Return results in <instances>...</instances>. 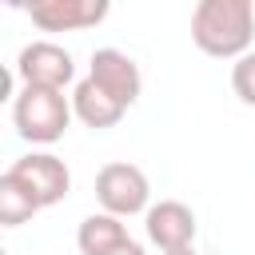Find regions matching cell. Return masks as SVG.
<instances>
[{"label":"cell","mask_w":255,"mask_h":255,"mask_svg":"<svg viewBox=\"0 0 255 255\" xmlns=\"http://www.w3.org/2000/svg\"><path fill=\"white\" fill-rule=\"evenodd\" d=\"M255 40V0H195L191 44L211 60H239Z\"/></svg>","instance_id":"1"},{"label":"cell","mask_w":255,"mask_h":255,"mask_svg":"<svg viewBox=\"0 0 255 255\" xmlns=\"http://www.w3.org/2000/svg\"><path fill=\"white\" fill-rule=\"evenodd\" d=\"M72 96H64V88H40V84H24L20 96L12 100V124L16 135L28 143H56L64 139L68 124H72Z\"/></svg>","instance_id":"2"},{"label":"cell","mask_w":255,"mask_h":255,"mask_svg":"<svg viewBox=\"0 0 255 255\" xmlns=\"http://www.w3.org/2000/svg\"><path fill=\"white\" fill-rule=\"evenodd\" d=\"M96 199L104 211L128 219V215H139L151 207V183H147L143 167L116 159V163H104L96 171Z\"/></svg>","instance_id":"3"},{"label":"cell","mask_w":255,"mask_h":255,"mask_svg":"<svg viewBox=\"0 0 255 255\" xmlns=\"http://www.w3.org/2000/svg\"><path fill=\"white\" fill-rule=\"evenodd\" d=\"M16 76L20 84H40V88H68L76 80V60L64 44L56 40H32L16 56Z\"/></svg>","instance_id":"4"},{"label":"cell","mask_w":255,"mask_h":255,"mask_svg":"<svg viewBox=\"0 0 255 255\" xmlns=\"http://www.w3.org/2000/svg\"><path fill=\"white\" fill-rule=\"evenodd\" d=\"M8 171L36 195L40 207H52V203H60V199L72 191V171H68V163H64L60 155H52V151H28V155L12 159Z\"/></svg>","instance_id":"5"},{"label":"cell","mask_w":255,"mask_h":255,"mask_svg":"<svg viewBox=\"0 0 255 255\" xmlns=\"http://www.w3.org/2000/svg\"><path fill=\"white\" fill-rule=\"evenodd\" d=\"M112 0H32L28 16L40 32H84L104 24Z\"/></svg>","instance_id":"6"},{"label":"cell","mask_w":255,"mask_h":255,"mask_svg":"<svg viewBox=\"0 0 255 255\" xmlns=\"http://www.w3.org/2000/svg\"><path fill=\"white\" fill-rule=\"evenodd\" d=\"M143 231H147V243H155L159 251H175V247H191L195 243V211L179 199H159L143 211Z\"/></svg>","instance_id":"7"},{"label":"cell","mask_w":255,"mask_h":255,"mask_svg":"<svg viewBox=\"0 0 255 255\" xmlns=\"http://www.w3.org/2000/svg\"><path fill=\"white\" fill-rule=\"evenodd\" d=\"M88 76H92L104 92H112L124 108H131V104L139 100V92H143L139 64H135L128 52H120V48H96V52H92Z\"/></svg>","instance_id":"8"},{"label":"cell","mask_w":255,"mask_h":255,"mask_svg":"<svg viewBox=\"0 0 255 255\" xmlns=\"http://www.w3.org/2000/svg\"><path fill=\"white\" fill-rule=\"evenodd\" d=\"M72 112H76V120L84 124V128H92V131H108V128H116L120 120H124V104L112 96V92H104L92 76H84L76 88H72Z\"/></svg>","instance_id":"9"},{"label":"cell","mask_w":255,"mask_h":255,"mask_svg":"<svg viewBox=\"0 0 255 255\" xmlns=\"http://www.w3.org/2000/svg\"><path fill=\"white\" fill-rule=\"evenodd\" d=\"M124 239H131L128 227H124V215H112V211H92V215H84V223H80V231H76V243H80L84 255H104V251H112V247L124 243Z\"/></svg>","instance_id":"10"},{"label":"cell","mask_w":255,"mask_h":255,"mask_svg":"<svg viewBox=\"0 0 255 255\" xmlns=\"http://www.w3.org/2000/svg\"><path fill=\"white\" fill-rule=\"evenodd\" d=\"M36 211H44V207L36 203V195H32L12 171H4V175H0V223H4V227H20V223H28Z\"/></svg>","instance_id":"11"},{"label":"cell","mask_w":255,"mask_h":255,"mask_svg":"<svg viewBox=\"0 0 255 255\" xmlns=\"http://www.w3.org/2000/svg\"><path fill=\"white\" fill-rule=\"evenodd\" d=\"M231 92H235L247 108H255V52H243V56L231 64Z\"/></svg>","instance_id":"12"},{"label":"cell","mask_w":255,"mask_h":255,"mask_svg":"<svg viewBox=\"0 0 255 255\" xmlns=\"http://www.w3.org/2000/svg\"><path fill=\"white\" fill-rule=\"evenodd\" d=\"M104 255H147V251H143V243L124 239V243H116V247H112V251H104Z\"/></svg>","instance_id":"13"},{"label":"cell","mask_w":255,"mask_h":255,"mask_svg":"<svg viewBox=\"0 0 255 255\" xmlns=\"http://www.w3.org/2000/svg\"><path fill=\"white\" fill-rule=\"evenodd\" d=\"M163 255H195V243H191V247H175V251H163Z\"/></svg>","instance_id":"14"},{"label":"cell","mask_w":255,"mask_h":255,"mask_svg":"<svg viewBox=\"0 0 255 255\" xmlns=\"http://www.w3.org/2000/svg\"><path fill=\"white\" fill-rule=\"evenodd\" d=\"M4 4H8V8H24V12H28V4H32V0H4Z\"/></svg>","instance_id":"15"}]
</instances>
